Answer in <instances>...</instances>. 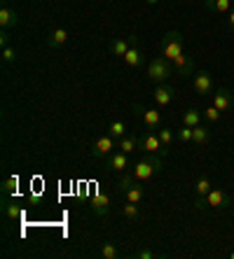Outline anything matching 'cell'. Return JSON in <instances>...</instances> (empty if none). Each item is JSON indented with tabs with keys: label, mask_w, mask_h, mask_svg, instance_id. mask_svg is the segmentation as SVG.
<instances>
[{
	"label": "cell",
	"mask_w": 234,
	"mask_h": 259,
	"mask_svg": "<svg viewBox=\"0 0 234 259\" xmlns=\"http://www.w3.org/2000/svg\"><path fill=\"white\" fill-rule=\"evenodd\" d=\"M162 168H164V159L159 157V154H143V157L131 166V173H133L136 180L148 182V180H152Z\"/></svg>",
	"instance_id": "obj_1"
},
{
	"label": "cell",
	"mask_w": 234,
	"mask_h": 259,
	"mask_svg": "<svg viewBox=\"0 0 234 259\" xmlns=\"http://www.w3.org/2000/svg\"><path fill=\"white\" fill-rule=\"evenodd\" d=\"M232 205V199H229L227 192L222 189H211L206 196H197L194 199V210L209 212V210H225Z\"/></svg>",
	"instance_id": "obj_2"
},
{
	"label": "cell",
	"mask_w": 234,
	"mask_h": 259,
	"mask_svg": "<svg viewBox=\"0 0 234 259\" xmlns=\"http://www.w3.org/2000/svg\"><path fill=\"white\" fill-rule=\"evenodd\" d=\"M174 63L169 59H164V56H155V59L148 63V77L152 79V82H157V84H164V82H169V77L174 75Z\"/></svg>",
	"instance_id": "obj_3"
},
{
	"label": "cell",
	"mask_w": 234,
	"mask_h": 259,
	"mask_svg": "<svg viewBox=\"0 0 234 259\" xmlns=\"http://www.w3.org/2000/svg\"><path fill=\"white\" fill-rule=\"evenodd\" d=\"M138 150L143 152V154H159L162 159H166V154H169V147H164L157 133H143L138 138Z\"/></svg>",
	"instance_id": "obj_4"
},
{
	"label": "cell",
	"mask_w": 234,
	"mask_h": 259,
	"mask_svg": "<svg viewBox=\"0 0 234 259\" xmlns=\"http://www.w3.org/2000/svg\"><path fill=\"white\" fill-rule=\"evenodd\" d=\"M178 54H183V35L178 30H169L162 37V56L169 61H174Z\"/></svg>",
	"instance_id": "obj_5"
},
{
	"label": "cell",
	"mask_w": 234,
	"mask_h": 259,
	"mask_svg": "<svg viewBox=\"0 0 234 259\" xmlns=\"http://www.w3.org/2000/svg\"><path fill=\"white\" fill-rule=\"evenodd\" d=\"M133 112H136L138 119H143V124L150 131H159L162 128V117H159V110L157 108H143V105H138V103H133Z\"/></svg>",
	"instance_id": "obj_6"
},
{
	"label": "cell",
	"mask_w": 234,
	"mask_h": 259,
	"mask_svg": "<svg viewBox=\"0 0 234 259\" xmlns=\"http://www.w3.org/2000/svg\"><path fill=\"white\" fill-rule=\"evenodd\" d=\"M115 150H117V138L108 133V136L96 138V143L91 145V157H110Z\"/></svg>",
	"instance_id": "obj_7"
},
{
	"label": "cell",
	"mask_w": 234,
	"mask_h": 259,
	"mask_svg": "<svg viewBox=\"0 0 234 259\" xmlns=\"http://www.w3.org/2000/svg\"><path fill=\"white\" fill-rule=\"evenodd\" d=\"M124 63L126 68H141L143 66V54H141V49H138V35H129V52L124 54Z\"/></svg>",
	"instance_id": "obj_8"
},
{
	"label": "cell",
	"mask_w": 234,
	"mask_h": 259,
	"mask_svg": "<svg viewBox=\"0 0 234 259\" xmlns=\"http://www.w3.org/2000/svg\"><path fill=\"white\" fill-rule=\"evenodd\" d=\"M152 98H155V103L159 105V108H166V105H171L176 98V89L169 82H164V84H157L155 94H152Z\"/></svg>",
	"instance_id": "obj_9"
},
{
	"label": "cell",
	"mask_w": 234,
	"mask_h": 259,
	"mask_svg": "<svg viewBox=\"0 0 234 259\" xmlns=\"http://www.w3.org/2000/svg\"><path fill=\"white\" fill-rule=\"evenodd\" d=\"M213 105H216L220 112H227L234 105V94L227 89V87H220V89L213 94Z\"/></svg>",
	"instance_id": "obj_10"
},
{
	"label": "cell",
	"mask_w": 234,
	"mask_h": 259,
	"mask_svg": "<svg viewBox=\"0 0 234 259\" xmlns=\"http://www.w3.org/2000/svg\"><path fill=\"white\" fill-rule=\"evenodd\" d=\"M192 87H194V91L197 94H209L211 89H213V77H211V72L209 70H199L197 75H194V79H192Z\"/></svg>",
	"instance_id": "obj_11"
},
{
	"label": "cell",
	"mask_w": 234,
	"mask_h": 259,
	"mask_svg": "<svg viewBox=\"0 0 234 259\" xmlns=\"http://www.w3.org/2000/svg\"><path fill=\"white\" fill-rule=\"evenodd\" d=\"M108 168L115 170V173H124V170L129 168V154L122 150H115L108 157Z\"/></svg>",
	"instance_id": "obj_12"
},
{
	"label": "cell",
	"mask_w": 234,
	"mask_h": 259,
	"mask_svg": "<svg viewBox=\"0 0 234 259\" xmlns=\"http://www.w3.org/2000/svg\"><path fill=\"white\" fill-rule=\"evenodd\" d=\"M89 208H91V212L94 215H98V217H103L106 212H110V196L108 194H94V199L89 201Z\"/></svg>",
	"instance_id": "obj_13"
},
{
	"label": "cell",
	"mask_w": 234,
	"mask_h": 259,
	"mask_svg": "<svg viewBox=\"0 0 234 259\" xmlns=\"http://www.w3.org/2000/svg\"><path fill=\"white\" fill-rule=\"evenodd\" d=\"M0 26H3V30H10V28H14V26H19L17 10H12L10 5L0 7Z\"/></svg>",
	"instance_id": "obj_14"
},
{
	"label": "cell",
	"mask_w": 234,
	"mask_h": 259,
	"mask_svg": "<svg viewBox=\"0 0 234 259\" xmlns=\"http://www.w3.org/2000/svg\"><path fill=\"white\" fill-rule=\"evenodd\" d=\"M171 63H174L176 75H192V70H194V61H192V56H187V54H178Z\"/></svg>",
	"instance_id": "obj_15"
},
{
	"label": "cell",
	"mask_w": 234,
	"mask_h": 259,
	"mask_svg": "<svg viewBox=\"0 0 234 259\" xmlns=\"http://www.w3.org/2000/svg\"><path fill=\"white\" fill-rule=\"evenodd\" d=\"M122 194H124L126 201H131V203H141V201H143V196H145V185L141 180H136L133 185H129V187H126Z\"/></svg>",
	"instance_id": "obj_16"
},
{
	"label": "cell",
	"mask_w": 234,
	"mask_h": 259,
	"mask_svg": "<svg viewBox=\"0 0 234 259\" xmlns=\"http://www.w3.org/2000/svg\"><path fill=\"white\" fill-rule=\"evenodd\" d=\"M66 40H68V28L59 26V28H54L52 33H49L47 47H49V49H61L63 45H66Z\"/></svg>",
	"instance_id": "obj_17"
},
{
	"label": "cell",
	"mask_w": 234,
	"mask_h": 259,
	"mask_svg": "<svg viewBox=\"0 0 234 259\" xmlns=\"http://www.w3.org/2000/svg\"><path fill=\"white\" fill-rule=\"evenodd\" d=\"M209 143H211V128L197 124V126L192 128V145H197V147H204V145H209Z\"/></svg>",
	"instance_id": "obj_18"
},
{
	"label": "cell",
	"mask_w": 234,
	"mask_h": 259,
	"mask_svg": "<svg viewBox=\"0 0 234 259\" xmlns=\"http://www.w3.org/2000/svg\"><path fill=\"white\" fill-rule=\"evenodd\" d=\"M204 7L213 14H227L232 10V0H204Z\"/></svg>",
	"instance_id": "obj_19"
},
{
	"label": "cell",
	"mask_w": 234,
	"mask_h": 259,
	"mask_svg": "<svg viewBox=\"0 0 234 259\" xmlns=\"http://www.w3.org/2000/svg\"><path fill=\"white\" fill-rule=\"evenodd\" d=\"M202 119H204V110H197V108H187L185 112H183V124L185 126H197V124H202Z\"/></svg>",
	"instance_id": "obj_20"
},
{
	"label": "cell",
	"mask_w": 234,
	"mask_h": 259,
	"mask_svg": "<svg viewBox=\"0 0 234 259\" xmlns=\"http://www.w3.org/2000/svg\"><path fill=\"white\" fill-rule=\"evenodd\" d=\"M129 52V37H113L110 40V54L113 56H122L124 59V54Z\"/></svg>",
	"instance_id": "obj_21"
},
{
	"label": "cell",
	"mask_w": 234,
	"mask_h": 259,
	"mask_svg": "<svg viewBox=\"0 0 234 259\" xmlns=\"http://www.w3.org/2000/svg\"><path fill=\"white\" fill-rule=\"evenodd\" d=\"M117 150L126 152V154L136 152V150H138V138H136V136H126V133H124V136L117 140Z\"/></svg>",
	"instance_id": "obj_22"
},
{
	"label": "cell",
	"mask_w": 234,
	"mask_h": 259,
	"mask_svg": "<svg viewBox=\"0 0 234 259\" xmlns=\"http://www.w3.org/2000/svg\"><path fill=\"white\" fill-rule=\"evenodd\" d=\"M3 215L10 220V222H17V220H21V208L19 205H14V203H10V201H3Z\"/></svg>",
	"instance_id": "obj_23"
},
{
	"label": "cell",
	"mask_w": 234,
	"mask_h": 259,
	"mask_svg": "<svg viewBox=\"0 0 234 259\" xmlns=\"http://www.w3.org/2000/svg\"><path fill=\"white\" fill-rule=\"evenodd\" d=\"M211 189H213V185H211V178L206 173H202L197 178V185H194V192H197V196H206Z\"/></svg>",
	"instance_id": "obj_24"
},
{
	"label": "cell",
	"mask_w": 234,
	"mask_h": 259,
	"mask_svg": "<svg viewBox=\"0 0 234 259\" xmlns=\"http://www.w3.org/2000/svg\"><path fill=\"white\" fill-rule=\"evenodd\" d=\"M101 257L103 259H120L122 257V250L117 243H103L101 245Z\"/></svg>",
	"instance_id": "obj_25"
},
{
	"label": "cell",
	"mask_w": 234,
	"mask_h": 259,
	"mask_svg": "<svg viewBox=\"0 0 234 259\" xmlns=\"http://www.w3.org/2000/svg\"><path fill=\"white\" fill-rule=\"evenodd\" d=\"M108 133H110V136H113V138H117V140H120L122 136H124V133H126V124H124V121H122V119H115L113 124H110V126H108Z\"/></svg>",
	"instance_id": "obj_26"
},
{
	"label": "cell",
	"mask_w": 234,
	"mask_h": 259,
	"mask_svg": "<svg viewBox=\"0 0 234 259\" xmlns=\"http://www.w3.org/2000/svg\"><path fill=\"white\" fill-rule=\"evenodd\" d=\"M157 136H159V140H162L164 147H171V143L176 140V131H171V128H166V126L159 128V131H157Z\"/></svg>",
	"instance_id": "obj_27"
},
{
	"label": "cell",
	"mask_w": 234,
	"mask_h": 259,
	"mask_svg": "<svg viewBox=\"0 0 234 259\" xmlns=\"http://www.w3.org/2000/svg\"><path fill=\"white\" fill-rule=\"evenodd\" d=\"M122 215L126 217V220H138V203H131V201H126L124 205H122Z\"/></svg>",
	"instance_id": "obj_28"
},
{
	"label": "cell",
	"mask_w": 234,
	"mask_h": 259,
	"mask_svg": "<svg viewBox=\"0 0 234 259\" xmlns=\"http://www.w3.org/2000/svg\"><path fill=\"white\" fill-rule=\"evenodd\" d=\"M176 138H178V143H192V126H183L176 131Z\"/></svg>",
	"instance_id": "obj_29"
},
{
	"label": "cell",
	"mask_w": 234,
	"mask_h": 259,
	"mask_svg": "<svg viewBox=\"0 0 234 259\" xmlns=\"http://www.w3.org/2000/svg\"><path fill=\"white\" fill-rule=\"evenodd\" d=\"M14 61H17V49L5 45V47H3V63H5V66H12Z\"/></svg>",
	"instance_id": "obj_30"
},
{
	"label": "cell",
	"mask_w": 234,
	"mask_h": 259,
	"mask_svg": "<svg viewBox=\"0 0 234 259\" xmlns=\"http://www.w3.org/2000/svg\"><path fill=\"white\" fill-rule=\"evenodd\" d=\"M164 257V252H155V250H138V252H133V259H159Z\"/></svg>",
	"instance_id": "obj_31"
},
{
	"label": "cell",
	"mask_w": 234,
	"mask_h": 259,
	"mask_svg": "<svg viewBox=\"0 0 234 259\" xmlns=\"http://www.w3.org/2000/svg\"><path fill=\"white\" fill-rule=\"evenodd\" d=\"M17 185H19V178H17V175H10V178L3 182V194H5V196H7V194H12L14 189H17Z\"/></svg>",
	"instance_id": "obj_32"
},
{
	"label": "cell",
	"mask_w": 234,
	"mask_h": 259,
	"mask_svg": "<svg viewBox=\"0 0 234 259\" xmlns=\"http://www.w3.org/2000/svg\"><path fill=\"white\" fill-rule=\"evenodd\" d=\"M204 119L211 121V124H216V121L220 119V110H218L216 105H209V108L204 110Z\"/></svg>",
	"instance_id": "obj_33"
},
{
	"label": "cell",
	"mask_w": 234,
	"mask_h": 259,
	"mask_svg": "<svg viewBox=\"0 0 234 259\" xmlns=\"http://www.w3.org/2000/svg\"><path fill=\"white\" fill-rule=\"evenodd\" d=\"M227 28H232V30H234V7L227 12Z\"/></svg>",
	"instance_id": "obj_34"
},
{
	"label": "cell",
	"mask_w": 234,
	"mask_h": 259,
	"mask_svg": "<svg viewBox=\"0 0 234 259\" xmlns=\"http://www.w3.org/2000/svg\"><path fill=\"white\" fill-rule=\"evenodd\" d=\"M145 3H148V5H157V3H159V0H145Z\"/></svg>",
	"instance_id": "obj_35"
},
{
	"label": "cell",
	"mask_w": 234,
	"mask_h": 259,
	"mask_svg": "<svg viewBox=\"0 0 234 259\" xmlns=\"http://www.w3.org/2000/svg\"><path fill=\"white\" fill-rule=\"evenodd\" d=\"M229 259H234V250H232V252H229Z\"/></svg>",
	"instance_id": "obj_36"
},
{
	"label": "cell",
	"mask_w": 234,
	"mask_h": 259,
	"mask_svg": "<svg viewBox=\"0 0 234 259\" xmlns=\"http://www.w3.org/2000/svg\"><path fill=\"white\" fill-rule=\"evenodd\" d=\"M232 3H234V0H232Z\"/></svg>",
	"instance_id": "obj_37"
}]
</instances>
